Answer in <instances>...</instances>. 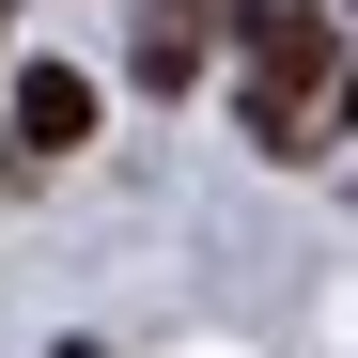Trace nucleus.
I'll list each match as a JSON object with an SVG mask.
<instances>
[{
  "instance_id": "nucleus-1",
  "label": "nucleus",
  "mask_w": 358,
  "mask_h": 358,
  "mask_svg": "<svg viewBox=\"0 0 358 358\" xmlns=\"http://www.w3.org/2000/svg\"><path fill=\"white\" fill-rule=\"evenodd\" d=\"M234 31V125L265 156H327L312 141V94H327V0H218Z\"/></svg>"
},
{
  "instance_id": "nucleus-2",
  "label": "nucleus",
  "mask_w": 358,
  "mask_h": 358,
  "mask_svg": "<svg viewBox=\"0 0 358 358\" xmlns=\"http://www.w3.org/2000/svg\"><path fill=\"white\" fill-rule=\"evenodd\" d=\"M0 125H16V156H78V141H94V78H78V63H16Z\"/></svg>"
},
{
  "instance_id": "nucleus-3",
  "label": "nucleus",
  "mask_w": 358,
  "mask_h": 358,
  "mask_svg": "<svg viewBox=\"0 0 358 358\" xmlns=\"http://www.w3.org/2000/svg\"><path fill=\"white\" fill-rule=\"evenodd\" d=\"M203 47H218V16H141V94H187Z\"/></svg>"
},
{
  "instance_id": "nucleus-4",
  "label": "nucleus",
  "mask_w": 358,
  "mask_h": 358,
  "mask_svg": "<svg viewBox=\"0 0 358 358\" xmlns=\"http://www.w3.org/2000/svg\"><path fill=\"white\" fill-rule=\"evenodd\" d=\"M327 125H358V63H343V78H327Z\"/></svg>"
},
{
  "instance_id": "nucleus-5",
  "label": "nucleus",
  "mask_w": 358,
  "mask_h": 358,
  "mask_svg": "<svg viewBox=\"0 0 358 358\" xmlns=\"http://www.w3.org/2000/svg\"><path fill=\"white\" fill-rule=\"evenodd\" d=\"M156 16H218V0H156Z\"/></svg>"
}]
</instances>
